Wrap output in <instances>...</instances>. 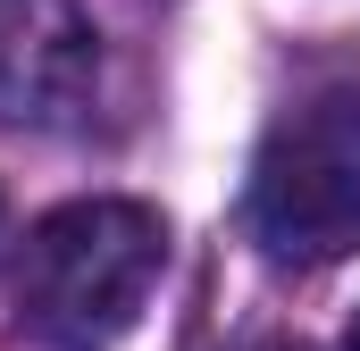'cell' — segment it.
<instances>
[{
  "label": "cell",
  "instance_id": "cell-1",
  "mask_svg": "<svg viewBox=\"0 0 360 351\" xmlns=\"http://www.w3.org/2000/svg\"><path fill=\"white\" fill-rule=\"evenodd\" d=\"M168 267V226L143 201H68L17 251V326L51 351H109Z\"/></svg>",
  "mask_w": 360,
  "mask_h": 351
},
{
  "label": "cell",
  "instance_id": "cell-2",
  "mask_svg": "<svg viewBox=\"0 0 360 351\" xmlns=\"http://www.w3.org/2000/svg\"><path fill=\"white\" fill-rule=\"evenodd\" d=\"M252 234L276 267L360 251V76H319L269 117L252 151Z\"/></svg>",
  "mask_w": 360,
  "mask_h": 351
},
{
  "label": "cell",
  "instance_id": "cell-3",
  "mask_svg": "<svg viewBox=\"0 0 360 351\" xmlns=\"http://www.w3.org/2000/svg\"><path fill=\"white\" fill-rule=\"evenodd\" d=\"M101 34L76 0H0V117L68 126L92 100Z\"/></svg>",
  "mask_w": 360,
  "mask_h": 351
},
{
  "label": "cell",
  "instance_id": "cell-4",
  "mask_svg": "<svg viewBox=\"0 0 360 351\" xmlns=\"http://www.w3.org/2000/svg\"><path fill=\"white\" fill-rule=\"evenodd\" d=\"M344 351H360V318H352V335H344Z\"/></svg>",
  "mask_w": 360,
  "mask_h": 351
}]
</instances>
